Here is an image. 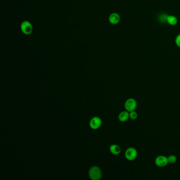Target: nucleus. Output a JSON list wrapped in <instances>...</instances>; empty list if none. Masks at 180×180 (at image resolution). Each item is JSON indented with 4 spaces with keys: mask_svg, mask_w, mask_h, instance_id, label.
Here are the masks:
<instances>
[{
    "mask_svg": "<svg viewBox=\"0 0 180 180\" xmlns=\"http://www.w3.org/2000/svg\"><path fill=\"white\" fill-rule=\"evenodd\" d=\"M89 176L91 180H98L102 176L101 169L96 166L91 167L89 171Z\"/></svg>",
    "mask_w": 180,
    "mask_h": 180,
    "instance_id": "obj_1",
    "label": "nucleus"
},
{
    "mask_svg": "<svg viewBox=\"0 0 180 180\" xmlns=\"http://www.w3.org/2000/svg\"><path fill=\"white\" fill-rule=\"evenodd\" d=\"M138 151L135 148L130 147L126 149L125 153V156L128 161H133L135 160L138 156Z\"/></svg>",
    "mask_w": 180,
    "mask_h": 180,
    "instance_id": "obj_2",
    "label": "nucleus"
},
{
    "mask_svg": "<svg viewBox=\"0 0 180 180\" xmlns=\"http://www.w3.org/2000/svg\"><path fill=\"white\" fill-rule=\"evenodd\" d=\"M124 106H125V108L126 109V110L128 112H130L136 110V109L138 106V104H137V101L135 99L130 98L128 99L127 100H126Z\"/></svg>",
    "mask_w": 180,
    "mask_h": 180,
    "instance_id": "obj_3",
    "label": "nucleus"
},
{
    "mask_svg": "<svg viewBox=\"0 0 180 180\" xmlns=\"http://www.w3.org/2000/svg\"><path fill=\"white\" fill-rule=\"evenodd\" d=\"M21 31L24 35H29L33 31V27L30 22L28 21H23L21 24Z\"/></svg>",
    "mask_w": 180,
    "mask_h": 180,
    "instance_id": "obj_4",
    "label": "nucleus"
},
{
    "mask_svg": "<svg viewBox=\"0 0 180 180\" xmlns=\"http://www.w3.org/2000/svg\"><path fill=\"white\" fill-rule=\"evenodd\" d=\"M155 164L156 166L160 167H166L168 164L167 157L164 155H159L155 159Z\"/></svg>",
    "mask_w": 180,
    "mask_h": 180,
    "instance_id": "obj_5",
    "label": "nucleus"
},
{
    "mask_svg": "<svg viewBox=\"0 0 180 180\" xmlns=\"http://www.w3.org/2000/svg\"><path fill=\"white\" fill-rule=\"evenodd\" d=\"M102 123L101 120L98 117H95L91 119L90 122V126L93 130H97L100 127Z\"/></svg>",
    "mask_w": 180,
    "mask_h": 180,
    "instance_id": "obj_6",
    "label": "nucleus"
},
{
    "mask_svg": "<svg viewBox=\"0 0 180 180\" xmlns=\"http://www.w3.org/2000/svg\"><path fill=\"white\" fill-rule=\"evenodd\" d=\"M120 17L118 13H113L109 17V21L112 24H117L120 21Z\"/></svg>",
    "mask_w": 180,
    "mask_h": 180,
    "instance_id": "obj_7",
    "label": "nucleus"
},
{
    "mask_svg": "<svg viewBox=\"0 0 180 180\" xmlns=\"http://www.w3.org/2000/svg\"><path fill=\"white\" fill-rule=\"evenodd\" d=\"M130 118V112L127 110H124L119 113L118 119L121 122H125Z\"/></svg>",
    "mask_w": 180,
    "mask_h": 180,
    "instance_id": "obj_8",
    "label": "nucleus"
},
{
    "mask_svg": "<svg viewBox=\"0 0 180 180\" xmlns=\"http://www.w3.org/2000/svg\"><path fill=\"white\" fill-rule=\"evenodd\" d=\"M109 150L112 154L115 155H119L121 152V148L120 146L116 144H112L109 147Z\"/></svg>",
    "mask_w": 180,
    "mask_h": 180,
    "instance_id": "obj_9",
    "label": "nucleus"
},
{
    "mask_svg": "<svg viewBox=\"0 0 180 180\" xmlns=\"http://www.w3.org/2000/svg\"><path fill=\"white\" fill-rule=\"evenodd\" d=\"M167 23L171 25H176L178 23V19L174 16H168L167 17Z\"/></svg>",
    "mask_w": 180,
    "mask_h": 180,
    "instance_id": "obj_10",
    "label": "nucleus"
},
{
    "mask_svg": "<svg viewBox=\"0 0 180 180\" xmlns=\"http://www.w3.org/2000/svg\"><path fill=\"white\" fill-rule=\"evenodd\" d=\"M167 160H168V163L174 164L177 161V157L175 155H170L167 157Z\"/></svg>",
    "mask_w": 180,
    "mask_h": 180,
    "instance_id": "obj_11",
    "label": "nucleus"
},
{
    "mask_svg": "<svg viewBox=\"0 0 180 180\" xmlns=\"http://www.w3.org/2000/svg\"><path fill=\"white\" fill-rule=\"evenodd\" d=\"M130 112V118L132 120H135L138 118V114L135 110Z\"/></svg>",
    "mask_w": 180,
    "mask_h": 180,
    "instance_id": "obj_12",
    "label": "nucleus"
},
{
    "mask_svg": "<svg viewBox=\"0 0 180 180\" xmlns=\"http://www.w3.org/2000/svg\"><path fill=\"white\" fill-rule=\"evenodd\" d=\"M175 43L177 46L180 48V33L177 35L175 38Z\"/></svg>",
    "mask_w": 180,
    "mask_h": 180,
    "instance_id": "obj_13",
    "label": "nucleus"
}]
</instances>
